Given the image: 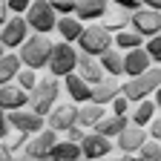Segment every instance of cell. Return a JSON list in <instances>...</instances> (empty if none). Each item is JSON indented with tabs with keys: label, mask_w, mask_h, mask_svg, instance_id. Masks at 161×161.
Here are the masks:
<instances>
[{
	"label": "cell",
	"mask_w": 161,
	"mask_h": 161,
	"mask_svg": "<svg viewBox=\"0 0 161 161\" xmlns=\"http://www.w3.org/2000/svg\"><path fill=\"white\" fill-rule=\"evenodd\" d=\"M49 49H52V40L46 35H29L23 43L17 46L20 66H26V69H43L46 60H49Z\"/></svg>",
	"instance_id": "1"
},
{
	"label": "cell",
	"mask_w": 161,
	"mask_h": 161,
	"mask_svg": "<svg viewBox=\"0 0 161 161\" xmlns=\"http://www.w3.org/2000/svg\"><path fill=\"white\" fill-rule=\"evenodd\" d=\"M58 95H60V84H58V78H55V75H46V78L35 80V86L29 89V104H32V112L46 118V112L58 104Z\"/></svg>",
	"instance_id": "2"
},
{
	"label": "cell",
	"mask_w": 161,
	"mask_h": 161,
	"mask_svg": "<svg viewBox=\"0 0 161 161\" xmlns=\"http://www.w3.org/2000/svg\"><path fill=\"white\" fill-rule=\"evenodd\" d=\"M158 84H161V75H158V69H147V72H141V75H135V78H130L127 84H121V95H124L130 104L135 101H144V98H150L155 89H158Z\"/></svg>",
	"instance_id": "3"
},
{
	"label": "cell",
	"mask_w": 161,
	"mask_h": 161,
	"mask_svg": "<svg viewBox=\"0 0 161 161\" xmlns=\"http://www.w3.org/2000/svg\"><path fill=\"white\" fill-rule=\"evenodd\" d=\"M75 43L80 46V52H84V55L98 58V55H104L107 49H112V32H107L101 23H95V26H86L84 32H80Z\"/></svg>",
	"instance_id": "4"
},
{
	"label": "cell",
	"mask_w": 161,
	"mask_h": 161,
	"mask_svg": "<svg viewBox=\"0 0 161 161\" xmlns=\"http://www.w3.org/2000/svg\"><path fill=\"white\" fill-rule=\"evenodd\" d=\"M23 20H26L29 29H35V35H49V32L55 29L58 14L52 12L49 0H32L29 9L23 12Z\"/></svg>",
	"instance_id": "5"
},
{
	"label": "cell",
	"mask_w": 161,
	"mask_h": 161,
	"mask_svg": "<svg viewBox=\"0 0 161 161\" xmlns=\"http://www.w3.org/2000/svg\"><path fill=\"white\" fill-rule=\"evenodd\" d=\"M75 60H78V52L72 43H52L49 49V60H46V69L55 75V78H64L69 72H75Z\"/></svg>",
	"instance_id": "6"
},
{
	"label": "cell",
	"mask_w": 161,
	"mask_h": 161,
	"mask_svg": "<svg viewBox=\"0 0 161 161\" xmlns=\"http://www.w3.org/2000/svg\"><path fill=\"white\" fill-rule=\"evenodd\" d=\"M26 37H29V26H26L23 14L6 17V23L0 26V43H3V49H17Z\"/></svg>",
	"instance_id": "7"
},
{
	"label": "cell",
	"mask_w": 161,
	"mask_h": 161,
	"mask_svg": "<svg viewBox=\"0 0 161 161\" xmlns=\"http://www.w3.org/2000/svg\"><path fill=\"white\" fill-rule=\"evenodd\" d=\"M130 26L141 37H153L161 32V14L155 9H135V12H130Z\"/></svg>",
	"instance_id": "8"
},
{
	"label": "cell",
	"mask_w": 161,
	"mask_h": 161,
	"mask_svg": "<svg viewBox=\"0 0 161 161\" xmlns=\"http://www.w3.org/2000/svg\"><path fill=\"white\" fill-rule=\"evenodd\" d=\"M6 121L14 132H26V135H35L43 130V115H35L32 109H14V112H6Z\"/></svg>",
	"instance_id": "9"
},
{
	"label": "cell",
	"mask_w": 161,
	"mask_h": 161,
	"mask_svg": "<svg viewBox=\"0 0 161 161\" xmlns=\"http://www.w3.org/2000/svg\"><path fill=\"white\" fill-rule=\"evenodd\" d=\"M78 150H80V155L89 158V161H101V158L109 155L112 144H109V138L98 135V132H84V138L78 141Z\"/></svg>",
	"instance_id": "10"
},
{
	"label": "cell",
	"mask_w": 161,
	"mask_h": 161,
	"mask_svg": "<svg viewBox=\"0 0 161 161\" xmlns=\"http://www.w3.org/2000/svg\"><path fill=\"white\" fill-rule=\"evenodd\" d=\"M55 141H58V132L55 130H40V132H35V138H29L26 141V158L29 161H37V158H43V155H49L52 153V147H55Z\"/></svg>",
	"instance_id": "11"
},
{
	"label": "cell",
	"mask_w": 161,
	"mask_h": 161,
	"mask_svg": "<svg viewBox=\"0 0 161 161\" xmlns=\"http://www.w3.org/2000/svg\"><path fill=\"white\" fill-rule=\"evenodd\" d=\"M75 115H78V107H75V104H55V107L46 112L49 130H55V132H64V130L75 127Z\"/></svg>",
	"instance_id": "12"
},
{
	"label": "cell",
	"mask_w": 161,
	"mask_h": 161,
	"mask_svg": "<svg viewBox=\"0 0 161 161\" xmlns=\"http://www.w3.org/2000/svg\"><path fill=\"white\" fill-rule=\"evenodd\" d=\"M29 104V92L20 89L17 84H3L0 86V109L3 112H14V109H23Z\"/></svg>",
	"instance_id": "13"
},
{
	"label": "cell",
	"mask_w": 161,
	"mask_h": 161,
	"mask_svg": "<svg viewBox=\"0 0 161 161\" xmlns=\"http://www.w3.org/2000/svg\"><path fill=\"white\" fill-rule=\"evenodd\" d=\"M150 66H153V60L147 58V52L141 49V46L121 55V72H127L130 78H135V75H141V72H147Z\"/></svg>",
	"instance_id": "14"
},
{
	"label": "cell",
	"mask_w": 161,
	"mask_h": 161,
	"mask_svg": "<svg viewBox=\"0 0 161 161\" xmlns=\"http://www.w3.org/2000/svg\"><path fill=\"white\" fill-rule=\"evenodd\" d=\"M75 75H78V78H84L89 86H95L98 80H104V78H107V75H104V69L98 66V58L84 55V52H80V55H78V60H75Z\"/></svg>",
	"instance_id": "15"
},
{
	"label": "cell",
	"mask_w": 161,
	"mask_h": 161,
	"mask_svg": "<svg viewBox=\"0 0 161 161\" xmlns=\"http://www.w3.org/2000/svg\"><path fill=\"white\" fill-rule=\"evenodd\" d=\"M115 95H121V84L115 78H104V80H98L95 86H89V101L98 104V107H107Z\"/></svg>",
	"instance_id": "16"
},
{
	"label": "cell",
	"mask_w": 161,
	"mask_h": 161,
	"mask_svg": "<svg viewBox=\"0 0 161 161\" xmlns=\"http://www.w3.org/2000/svg\"><path fill=\"white\" fill-rule=\"evenodd\" d=\"M115 138H118V147H121V150H124V153L130 155V153H138V147H141V144L147 141V132H144V127L127 124V127L121 130Z\"/></svg>",
	"instance_id": "17"
},
{
	"label": "cell",
	"mask_w": 161,
	"mask_h": 161,
	"mask_svg": "<svg viewBox=\"0 0 161 161\" xmlns=\"http://www.w3.org/2000/svg\"><path fill=\"white\" fill-rule=\"evenodd\" d=\"M107 9H109L107 0H75V17L80 20V23H86V20H101Z\"/></svg>",
	"instance_id": "18"
},
{
	"label": "cell",
	"mask_w": 161,
	"mask_h": 161,
	"mask_svg": "<svg viewBox=\"0 0 161 161\" xmlns=\"http://www.w3.org/2000/svg\"><path fill=\"white\" fill-rule=\"evenodd\" d=\"M127 124H130V121H127V115H112V112H104V118H101L98 124L92 127V132L104 135V138H115V135L124 130Z\"/></svg>",
	"instance_id": "19"
},
{
	"label": "cell",
	"mask_w": 161,
	"mask_h": 161,
	"mask_svg": "<svg viewBox=\"0 0 161 161\" xmlns=\"http://www.w3.org/2000/svg\"><path fill=\"white\" fill-rule=\"evenodd\" d=\"M55 29H58V35H60V40H64V43H75L78 35L84 32V23H80L75 14H64V17L55 20Z\"/></svg>",
	"instance_id": "20"
},
{
	"label": "cell",
	"mask_w": 161,
	"mask_h": 161,
	"mask_svg": "<svg viewBox=\"0 0 161 161\" xmlns=\"http://www.w3.org/2000/svg\"><path fill=\"white\" fill-rule=\"evenodd\" d=\"M104 107H98V104H92V101H86V104H80L78 107V115H75V124L80 127V130H92L101 118H104Z\"/></svg>",
	"instance_id": "21"
},
{
	"label": "cell",
	"mask_w": 161,
	"mask_h": 161,
	"mask_svg": "<svg viewBox=\"0 0 161 161\" xmlns=\"http://www.w3.org/2000/svg\"><path fill=\"white\" fill-rule=\"evenodd\" d=\"M64 86H66V92H69V98L75 101V104H86L89 101V84L84 78H78L75 72L64 75Z\"/></svg>",
	"instance_id": "22"
},
{
	"label": "cell",
	"mask_w": 161,
	"mask_h": 161,
	"mask_svg": "<svg viewBox=\"0 0 161 161\" xmlns=\"http://www.w3.org/2000/svg\"><path fill=\"white\" fill-rule=\"evenodd\" d=\"M104 26L107 32H121V29H127L130 26V12L127 9H121V6H115V9H107L104 12Z\"/></svg>",
	"instance_id": "23"
},
{
	"label": "cell",
	"mask_w": 161,
	"mask_h": 161,
	"mask_svg": "<svg viewBox=\"0 0 161 161\" xmlns=\"http://www.w3.org/2000/svg\"><path fill=\"white\" fill-rule=\"evenodd\" d=\"M141 43H144V37H141L138 32H132V29H121V32H115V37H112V46H115L118 52L138 49Z\"/></svg>",
	"instance_id": "24"
},
{
	"label": "cell",
	"mask_w": 161,
	"mask_h": 161,
	"mask_svg": "<svg viewBox=\"0 0 161 161\" xmlns=\"http://www.w3.org/2000/svg\"><path fill=\"white\" fill-rule=\"evenodd\" d=\"M155 115H158L155 101H153V98H144V101H138V107H135V112H132V124H135V127H147Z\"/></svg>",
	"instance_id": "25"
},
{
	"label": "cell",
	"mask_w": 161,
	"mask_h": 161,
	"mask_svg": "<svg viewBox=\"0 0 161 161\" xmlns=\"http://www.w3.org/2000/svg\"><path fill=\"white\" fill-rule=\"evenodd\" d=\"M17 69H20V58L17 55H12V52L0 55V86H3V84H12L14 75H17Z\"/></svg>",
	"instance_id": "26"
},
{
	"label": "cell",
	"mask_w": 161,
	"mask_h": 161,
	"mask_svg": "<svg viewBox=\"0 0 161 161\" xmlns=\"http://www.w3.org/2000/svg\"><path fill=\"white\" fill-rule=\"evenodd\" d=\"M49 155H52L55 161H75V158H80V150H78V144H72V141L58 138Z\"/></svg>",
	"instance_id": "27"
},
{
	"label": "cell",
	"mask_w": 161,
	"mask_h": 161,
	"mask_svg": "<svg viewBox=\"0 0 161 161\" xmlns=\"http://www.w3.org/2000/svg\"><path fill=\"white\" fill-rule=\"evenodd\" d=\"M98 66L104 69V75H109V78L121 75V52L118 49H107L104 55H98Z\"/></svg>",
	"instance_id": "28"
},
{
	"label": "cell",
	"mask_w": 161,
	"mask_h": 161,
	"mask_svg": "<svg viewBox=\"0 0 161 161\" xmlns=\"http://www.w3.org/2000/svg\"><path fill=\"white\" fill-rule=\"evenodd\" d=\"M161 158V147H158V141L147 138L144 144L138 147V158H130V161H158Z\"/></svg>",
	"instance_id": "29"
},
{
	"label": "cell",
	"mask_w": 161,
	"mask_h": 161,
	"mask_svg": "<svg viewBox=\"0 0 161 161\" xmlns=\"http://www.w3.org/2000/svg\"><path fill=\"white\" fill-rule=\"evenodd\" d=\"M141 49L147 52L150 60H155V64H158V60H161V35H153L147 43H141Z\"/></svg>",
	"instance_id": "30"
},
{
	"label": "cell",
	"mask_w": 161,
	"mask_h": 161,
	"mask_svg": "<svg viewBox=\"0 0 161 161\" xmlns=\"http://www.w3.org/2000/svg\"><path fill=\"white\" fill-rule=\"evenodd\" d=\"M14 80H17V86L20 89H32L35 86V80H37V75H35V69H17V75H14Z\"/></svg>",
	"instance_id": "31"
},
{
	"label": "cell",
	"mask_w": 161,
	"mask_h": 161,
	"mask_svg": "<svg viewBox=\"0 0 161 161\" xmlns=\"http://www.w3.org/2000/svg\"><path fill=\"white\" fill-rule=\"evenodd\" d=\"M49 6L58 17H64V14H75V0H49Z\"/></svg>",
	"instance_id": "32"
},
{
	"label": "cell",
	"mask_w": 161,
	"mask_h": 161,
	"mask_svg": "<svg viewBox=\"0 0 161 161\" xmlns=\"http://www.w3.org/2000/svg\"><path fill=\"white\" fill-rule=\"evenodd\" d=\"M109 107H112V115H127V112H130V101H127L124 95H115V98L109 101Z\"/></svg>",
	"instance_id": "33"
},
{
	"label": "cell",
	"mask_w": 161,
	"mask_h": 161,
	"mask_svg": "<svg viewBox=\"0 0 161 161\" xmlns=\"http://www.w3.org/2000/svg\"><path fill=\"white\" fill-rule=\"evenodd\" d=\"M26 138H29V135H26V132H14V138H12V141H9V144H6V150H9V153H12V155H14V153H17V150H20V147H23V144H26Z\"/></svg>",
	"instance_id": "34"
},
{
	"label": "cell",
	"mask_w": 161,
	"mask_h": 161,
	"mask_svg": "<svg viewBox=\"0 0 161 161\" xmlns=\"http://www.w3.org/2000/svg\"><path fill=\"white\" fill-rule=\"evenodd\" d=\"M29 3H32V0H6V9L14 12V14H23L29 9Z\"/></svg>",
	"instance_id": "35"
},
{
	"label": "cell",
	"mask_w": 161,
	"mask_h": 161,
	"mask_svg": "<svg viewBox=\"0 0 161 161\" xmlns=\"http://www.w3.org/2000/svg\"><path fill=\"white\" fill-rule=\"evenodd\" d=\"M84 132H86V130H80V127L75 124V127H69V130H64V141H72V144H78V141H80V138H84Z\"/></svg>",
	"instance_id": "36"
},
{
	"label": "cell",
	"mask_w": 161,
	"mask_h": 161,
	"mask_svg": "<svg viewBox=\"0 0 161 161\" xmlns=\"http://www.w3.org/2000/svg\"><path fill=\"white\" fill-rule=\"evenodd\" d=\"M107 3H115V6L127 9V12H135V9H141V0H107Z\"/></svg>",
	"instance_id": "37"
},
{
	"label": "cell",
	"mask_w": 161,
	"mask_h": 161,
	"mask_svg": "<svg viewBox=\"0 0 161 161\" xmlns=\"http://www.w3.org/2000/svg\"><path fill=\"white\" fill-rule=\"evenodd\" d=\"M147 127H150V132H147V138H153V141H158V135H161V121H158V115H155V118L150 121V124H147Z\"/></svg>",
	"instance_id": "38"
},
{
	"label": "cell",
	"mask_w": 161,
	"mask_h": 161,
	"mask_svg": "<svg viewBox=\"0 0 161 161\" xmlns=\"http://www.w3.org/2000/svg\"><path fill=\"white\" fill-rule=\"evenodd\" d=\"M9 135V121H6V112L0 109V138H6Z\"/></svg>",
	"instance_id": "39"
},
{
	"label": "cell",
	"mask_w": 161,
	"mask_h": 161,
	"mask_svg": "<svg viewBox=\"0 0 161 161\" xmlns=\"http://www.w3.org/2000/svg\"><path fill=\"white\" fill-rule=\"evenodd\" d=\"M6 17H9V9H6V0H0V26L6 23Z\"/></svg>",
	"instance_id": "40"
},
{
	"label": "cell",
	"mask_w": 161,
	"mask_h": 161,
	"mask_svg": "<svg viewBox=\"0 0 161 161\" xmlns=\"http://www.w3.org/2000/svg\"><path fill=\"white\" fill-rule=\"evenodd\" d=\"M141 3H144V9H161V0H141Z\"/></svg>",
	"instance_id": "41"
},
{
	"label": "cell",
	"mask_w": 161,
	"mask_h": 161,
	"mask_svg": "<svg viewBox=\"0 0 161 161\" xmlns=\"http://www.w3.org/2000/svg\"><path fill=\"white\" fill-rule=\"evenodd\" d=\"M12 158V153L6 150V144H3V141H0V161H9Z\"/></svg>",
	"instance_id": "42"
},
{
	"label": "cell",
	"mask_w": 161,
	"mask_h": 161,
	"mask_svg": "<svg viewBox=\"0 0 161 161\" xmlns=\"http://www.w3.org/2000/svg\"><path fill=\"white\" fill-rule=\"evenodd\" d=\"M109 161H130V155H118V158H109Z\"/></svg>",
	"instance_id": "43"
},
{
	"label": "cell",
	"mask_w": 161,
	"mask_h": 161,
	"mask_svg": "<svg viewBox=\"0 0 161 161\" xmlns=\"http://www.w3.org/2000/svg\"><path fill=\"white\" fill-rule=\"evenodd\" d=\"M37 161H55V158L52 155H43V158H37Z\"/></svg>",
	"instance_id": "44"
},
{
	"label": "cell",
	"mask_w": 161,
	"mask_h": 161,
	"mask_svg": "<svg viewBox=\"0 0 161 161\" xmlns=\"http://www.w3.org/2000/svg\"><path fill=\"white\" fill-rule=\"evenodd\" d=\"M9 161H29V158H9Z\"/></svg>",
	"instance_id": "45"
},
{
	"label": "cell",
	"mask_w": 161,
	"mask_h": 161,
	"mask_svg": "<svg viewBox=\"0 0 161 161\" xmlns=\"http://www.w3.org/2000/svg\"><path fill=\"white\" fill-rule=\"evenodd\" d=\"M0 55H6V49H3V43H0Z\"/></svg>",
	"instance_id": "46"
},
{
	"label": "cell",
	"mask_w": 161,
	"mask_h": 161,
	"mask_svg": "<svg viewBox=\"0 0 161 161\" xmlns=\"http://www.w3.org/2000/svg\"><path fill=\"white\" fill-rule=\"evenodd\" d=\"M75 161H89V158H84V155H80V158H75Z\"/></svg>",
	"instance_id": "47"
}]
</instances>
